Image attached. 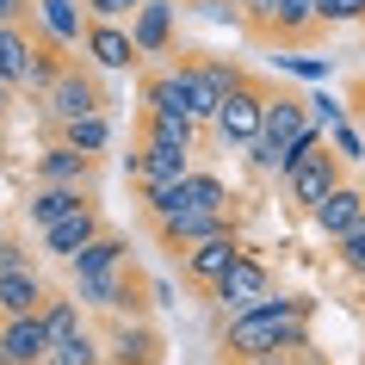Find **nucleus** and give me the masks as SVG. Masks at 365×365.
I'll list each match as a JSON object with an SVG mask.
<instances>
[{"mask_svg":"<svg viewBox=\"0 0 365 365\" xmlns=\"http://www.w3.org/2000/svg\"><path fill=\"white\" fill-rule=\"evenodd\" d=\"M309 297H272L248 316H223L217 328V365H260V359H304L309 346Z\"/></svg>","mask_w":365,"mask_h":365,"instance_id":"f257e3e1","label":"nucleus"},{"mask_svg":"<svg viewBox=\"0 0 365 365\" xmlns=\"http://www.w3.org/2000/svg\"><path fill=\"white\" fill-rule=\"evenodd\" d=\"M168 68H173V87H180V99H186V118H192V124H205V136H211V118L223 112V99H230L235 87L254 75V68H242V62H230V56H205V50H180Z\"/></svg>","mask_w":365,"mask_h":365,"instance_id":"f03ea898","label":"nucleus"},{"mask_svg":"<svg viewBox=\"0 0 365 365\" xmlns=\"http://www.w3.org/2000/svg\"><path fill=\"white\" fill-rule=\"evenodd\" d=\"M75 297L93 322H149L155 309H161L155 304V279L136 260H124L118 272H99V279H81Z\"/></svg>","mask_w":365,"mask_h":365,"instance_id":"7ed1b4c3","label":"nucleus"},{"mask_svg":"<svg viewBox=\"0 0 365 365\" xmlns=\"http://www.w3.org/2000/svg\"><path fill=\"white\" fill-rule=\"evenodd\" d=\"M112 112V93H106V75H99L87 56H75L68 68L56 75V87L43 93V124H75V118H99Z\"/></svg>","mask_w":365,"mask_h":365,"instance_id":"20e7f679","label":"nucleus"},{"mask_svg":"<svg viewBox=\"0 0 365 365\" xmlns=\"http://www.w3.org/2000/svg\"><path fill=\"white\" fill-rule=\"evenodd\" d=\"M267 106H272V81L267 75H248L223 99V112L211 118V149H254L260 143V124H267Z\"/></svg>","mask_w":365,"mask_h":365,"instance_id":"39448f33","label":"nucleus"},{"mask_svg":"<svg viewBox=\"0 0 365 365\" xmlns=\"http://www.w3.org/2000/svg\"><path fill=\"white\" fill-rule=\"evenodd\" d=\"M279 297V285H272V267L260 260V254H242L223 279H217V291L205 297V304H217V309H230V316H248V309H260V304H272Z\"/></svg>","mask_w":365,"mask_h":365,"instance_id":"423d86ee","label":"nucleus"},{"mask_svg":"<svg viewBox=\"0 0 365 365\" xmlns=\"http://www.w3.org/2000/svg\"><path fill=\"white\" fill-rule=\"evenodd\" d=\"M186 173H192V149H168V143H143V136H130L124 180L136 186V198H143V192H161V186H180Z\"/></svg>","mask_w":365,"mask_h":365,"instance_id":"0eeeda50","label":"nucleus"},{"mask_svg":"<svg viewBox=\"0 0 365 365\" xmlns=\"http://www.w3.org/2000/svg\"><path fill=\"white\" fill-rule=\"evenodd\" d=\"M346 186V161L334 155V143H322V149L297 155V168L285 173V198L297 205V211H316L328 192H341Z\"/></svg>","mask_w":365,"mask_h":365,"instance_id":"6e6552de","label":"nucleus"},{"mask_svg":"<svg viewBox=\"0 0 365 365\" xmlns=\"http://www.w3.org/2000/svg\"><path fill=\"white\" fill-rule=\"evenodd\" d=\"M99 341H106V365H161L168 359V334L161 322H99L93 328Z\"/></svg>","mask_w":365,"mask_h":365,"instance_id":"1a4fd4ad","label":"nucleus"},{"mask_svg":"<svg viewBox=\"0 0 365 365\" xmlns=\"http://www.w3.org/2000/svg\"><path fill=\"white\" fill-rule=\"evenodd\" d=\"M130 38H136V56L143 68H161V56H180V0H143V13L130 19Z\"/></svg>","mask_w":365,"mask_h":365,"instance_id":"9d476101","label":"nucleus"},{"mask_svg":"<svg viewBox=\"0 0 365 365\" xmlns=\"http://www.w3.org/2000/svg\"><path fill=\"white\" fill-rule=\"evenodd\" d=\"M242 235H211V242H198V248H186L180 254V260H173V267H180V285L186 291H198V297H211L217 291V279H223V272L235 267V260H242Z\"/></svg>","mask_w":365,"mask_h":365,"instance_id":"9b49d317","label":"nucleus"},{"mask_svg":"<svg viewBox=\"0 0 365 365\" xmlns=\"http://www.w3.org/2000/svg\"><path fill=\"white\" fill-rule=\"evenodd\" d=\"M99 168H106V155H81L68 143H50L43 155H31V186H87V192H99Z\"/></svg>","mask_w":365,"mask_h":365,"instance_id":"f8f14e48","label":"nucleus"},{"mask_svg":"<svg viewBox=\"0 0 365 365\" xmlns=\"http://www.w3.org/2000/svg\"><path fill=\"white\" fill-rule=\"evenodd\" d=\"M322 6L316 0H272V19H267V38L272 50H309V43L322 38Z\"/></svg>","mask_w":365,"mask_h":365,"instance_id":"ddd939ff","label":"nucleus"},{"mask_svg":"<svg viewBox=\"0 0 365 365\" xmlns=\"http://www.w3.org/2000/svg\"><path fill=\"white\" fill-rule=\"evenodd\" d=\"M81 56L93 62L99 75H124V68H143L130 25H106V19H87V31H81Z\"/></svg>","mask_w":365,"mask_h":365,"instance_id":"4468645a","label":"nucleus"},{"mask_svg":"<svg viewBox=\"0 0 365 365\" xmlns=\"http://www.w3.org/2000/svg\"><path fill=\"white\" fill-rule=\"evenodd\" d=\"M106 230H112V223H106V205H87V211L62 217L56 230H43L38 242H43V254H50V260H62V267H68V260H75V254H87Z\"/></svg>","mask_w":365,"mask_h":365,"instance_id":"2eb2a0df","label":"nucleus"},{"mask_svg":"<svg viewBox=\"0 0 365 365\" xmlns=\"http://www.w3.org/2000/svg\"><path fill=\"white\" fill-rule=\"evenodd\" d=\"M87 205H99V192H87V186H31L25 192V223L43 235V230H56L62 217L87 211Z\"/></svg>","mask_w":365,"mask_h":365,"instance_id":"dca6fc26","label":"nucleus"},{"mask_svg":"<svg viewBox=\"0 0 365 365\" xmlns=\"http://www.w3.org/2000/svg\"><path fill=\"white\" fill-rule=\"evenodd\" d=\"M50 328H43V316H6L0 322V359L6 365H43L50 359Z\"/></svg>","mask_w":365,"mask_h":365,"instance_id":"f3484780","label":"nucleus"},{"mask_svg":"<svg viewBox=\"0 0 365 365\" xmlns=\"http://www.w3.org/2000/svg\"><path fill=\"white\" fill-rule=\"evenodd\" d=\"M0 81L13 87V93H31V81H38V50H31V31L25 25H0Z\"/></svg>","mask_w":365,"mask_h":365,"instance_id":"a211bd4d","label":"nucleus"},{"mask_svg":"<svg viewBox=\"0 0 365 365\" xmlns=\"http://www.w3.org/2000/svg\"><path fill=\"white\" fill-rule=\"evenodd\" d=\"M365 217V186L359 180H346L341 192H328L322 205H316V211H309V223H316V230L328 235V242H341L346 230H353V223H359Z\"/></svg>","mask_w":365,"mask_h":365,"instance_id":"6ab92c4d","label":"nucleus"},{"mask_svg":"<svg viewBox=\"0 0 365 365\" xmlns=\"http://www.w3.org/2000/svg\"><path fill=\"white\" fill-rule=\"evenodd\" d=\"M136 136H143V143H168V149H198V143H211L205 124H192L186 112H136Z\"/></svg>","mask_w":365,"mask_h":365,"instance_id":"aec40b11","label":"nucleus"},{"mask_svg":"<svg viewBox=\"0 0 365 365\" xmlns=\"http://www.w3.org/2000/svg\"><path fill=\"white\" fill-rule=\"evenodd\" d=\"M43 304H50V285H43L38 267L0 279V322H6V316H43Z\"/></svg>","mask_w":365,"mask_h":365,"instance_id":"412c9836","label":"nucleus"},{"mask_svg":"<svg viewBox=\"0 0 365 365\" xmlns=\"http://www.w3.org/2000/svg\"><path fill=\"white\" fill-rule=\"evenodd\" d=\"M43 328H50V341H56V346H68V341H81V334H93V316L81 309L75 291H50V304H43Z\"/></svg>","mask_w":365,"mask_h":365,"instance_id":"4be33fe9","label":"nucleus"},{"mask_svg":"<svg viewBox=\"0 0 365 365\" xmlns=\"http://www.w3.org/2000/svg\"><path fill=\"white\" fill-rule=\"evenodd\" d=\"M186 198H192V217H217V211H242V198L230 192V180L211 168H192L186 173Z\"/></svg>","mask_w":365,"mask_h":365,"instance_id":"5701e85b","label":"nucleus"},{"mask_svg":"<svg viewBox=\"0 0 365 365\" xmlns=\"http://www.w3.org/2000/svg\"><path fill=\"white\" fill-rule=\"evenodd\" d=\"M124 260H130V235L106 230L87 254H75V260H68V272H75V285H81V279H99V272H118Z\"/></svg>","mask_w":365,"mask_h":365,"instance_id":"b1692460","label":"nucleus"},{"mask_svg":"<svg viewBox=\"0 0 365 365\" xmlns=\"http://www.w3.org/2000/svg\"><path fill=\"white\" fill-rule=\"evenodd\" d=\"M31 19L50 31L56 43H68V50H81V31H87V13H81L75 0H38V13Z\"/></svg>","mask_w":365,"mask_h":365,"instance_id":"393cba45","label":"nucleus"},{"mask_svg":"<svg viewBox=\"0 0 365 365\" xmlns=\"http://www.w3.org/2000/svg\"><path fill=\"white\" fill-rule=\"evenodd\" d=\"M56 143H68V149H81V155H106L112 149V112H99V118H75V124H56Z\"/></svg>","mask_w":365,"mask_h":365,"instance_id":"a878e982","label":"nucleus"},{"mask_svg":"<svg viewBox=\"0 0 365 365\" xmlns=\"http://www.w3.org/2000/svg\"><path fill=\"white\" fill-rule=\"evenodd\" d=\"M334 267H341L346 279H359V285H365V217L334 242Z\"/></svg>","mask_w":365,"mask_h":365,"instance_id":"bb28decb","label":"nucleus"},{"mask_svg":"<svg viewBox=\"0 0 365 365\" xmlns=\"http://www.w3.org/2000/svg\"><path fill=\"white\" fill-rule=\"evenodd\" d=\"M43 365H106V341H99V334H81V341H68V346H50Z\"/></svg>","mask_w":365,"mask_h":365,"instance_id":"cd10ccee","label":"nucleus"},{"mask_svg":"<svg viewBox=\"0 0 365 365\" xmlns=\"http://www.w3.org/2000/svg\"><path fill=\"white\" fill-rule=\"evenodd\" d=\"M81 13H87V19L118 25V19H136V13H143V0H81Z\"/></svg>","mask_w":365,"mask_h":365,"instance_id":"c85d7f7f","label":"nucleus"},{"mask_svg":"<svg viewBox=\"0 0 365 365\" xmlns=\"http://www.w3.org/2000/svg\"><path fill=\"white\" fill-rule=\"evenodd\" d=\"M328 143H334V155H341V161H365V136H359V124H353V118H346V124H334V130H328Z\"/></svg>","mask_w":365,"mask_h":365,"instance_id":"c756f323","label":"nucleus"},{"mask_svg":"<svg viewBox=\"0 0 365 365\" xmlns=\"http://www.w3.org/2000/svg\"><path fill=\"white\" fill-rule=\"evenodd\" d=\"M322 25H365V0H316Z\"/></svg>","mask_w":365,"mask_h":365,"instance_id":"7c9ffc66","label":"nucleus"},{"mask_svg":"<svg viewBox=\"0 0 365 365\" xmlns=\"http://www.w3.org/2000/svg\"><path fill=\"white\" fill-rule=\"evenodd\" d=\"M31 267H38L31 248H25L19 235H6V242H0V279H6V272H31Z\"/></svg>","mask_w":365,"mask_h":365,"instance_id":"2f4dec72","label":"nucleus"},{"mask_svg":"<svg viewBox=\"0 0 365 365\" xmlns=\"http://www.w3.org/2000/svg\"><path fill=\"white\" fill-rule=\"evenodd\" d=\"M309 124H316V130H334V124H346V112H341V99H328V93H316V99H309Z\"/></svg>","mask_w":365,"mask_h":365,"instance_id":"473e14b6","label":"nucleus"},{"mask_svg":"<svg viewBox=\"0 0 365 365\" xmlns=\"http://www.w3.org/2000/svg\"><path fill=\"white\" fill-rule=\"evenodd\" d=\"M279 68H291V75H304V81H322L328 75V62H316V56H279Z\"/></svg>","mask_w":365,"mask_h":365,"instance_id":"72a5a7b5","label":"nucleus"},{"mask_svg":"<svg viewBox=\"0 0 365 365\" xmlns=\"http://www.w3.org/2000/svg\"><path fill=\"white\" fill-rule=\"evenodd\" d=\"M38 13V0H0V25H25Z\"/></svg>","mask_w":365,"mask_h":365,"instance_id":"f704fd0d","label":"nucleus"},{"mask_svg":"<svg viewBox=\"0 0 365 365\" xmlns=\"http://www.w3.org/2000/svg\"><path fill=\"white\" fill-rule=\"evenodd\" d=\"M346 112H353V124H365V75L346 81Z\"/></svg>","mask_w":365,"mask_h":365,"instance_id":"c9c22d12","label":"nucleus"},{"mask_svg":"<svg viewBox=\"0 0 365 365\" xmlns=\"http://www.w3.org/2000/svg\"><path fill=\"white\" fill-rule=\"evenodd\" d=\"M235 6L242 0H205V13H217V19H235Z\"/></svg>","mask_w":365,"mask_h":365,"instance_id":"e433bc0d","label":"nucleus"},{"mask_svg":"<svg viewBox=\"0 0 365 365\" xmlns=\"http://www.w3.org/2000/svg\"><path fill=\"white\" fill-rule=\"evenodd\" d=\"M6 112H13V87L0 81V124H6Z\"/></svg>","mask_w":365,"mask_h":365,"instance_id":"4c0bfd02","label":"nucleus"},{"mask_svg":"<svg viewBox=\"0 0 365 365\" xmlns=\"http://www.w3.org/2000/svg\"><path fill=\"white\" fill-rule=\"evenodd\" d=\"M297 365H322V359H316V353H304V359H297Z\"/></svg>","mask_w":365,"mask_h":365,"instance_id":"58836bf2","label":"nucleus"},{"mask_svg":"<svg viewBox=\"0 0 365 365\" xmlns=\"http://www.w3.org/2000/svg\"><path fill=\"white\" fill-rule=\"evenodd\" d=\"M260 365H297V359H260Z\"/></svg>","mask_w":365,"mask_h":365,"instance_id":"ea45409f","label":"nucleus"},{"mask_svg":"<svg viewBox=\"0 0 365 365\" xmlns=\"http://www.w3.org/2000/svg\"><path fill=\"white\" fill-rule=\"evenodd\" d=\"M6 235H13V230H6V223H0V242H6Z\"/></svg>","mask_w":365,"mask_h":365,"instance_id":"a19ab883","label":"nucleus"}]
</instances>
